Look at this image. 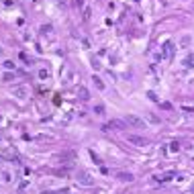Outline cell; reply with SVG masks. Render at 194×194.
<instances>
[{
	"instance_id": "cell-1",
	"label": "cell",
	"mask_w": 194,
	"mask_h": 194,
	"mask_svg": "<svg viewBox=\"0 0 194 194\" xmlns=\"http://www.w3.org/2000/svg\"><path fill=\"white\" fill-rule=\"evenodd\" d=\"M125 123H127L129 127H133V129H145V120L141 119L139 114H125Z\"/></svg>"
},
{
	"instance_id": "cell-2",
	"label": "cell",
	"mask_w": 194,
	"mask_h": 194,
	"mask_svg": "<svg viewBox=\"0 0 194 194\" xmlns=\"http://www.w3.org/2000/svg\"><path fill=\"white\" fill-rule=\"evenodd\" d=\"M127 141H129V143H133V145H137V147H145V145H147V139H145V137L133 135V133L127 135Z\"/></svg>"
},
{
	"instance_id": "cell-3",
	"label": "cell",
	"mask_w": 194,
	"mask_h": 194,
	"mask_svg": "<svg viewBox=\"0 0 194 194\" xmlns=\"http://www.w3.org/2000/svg\"><path fill=\"white\" fill-rule=\"evenodd\" d=\"M174 55V43L172 41H166L163 47H161V59H170Z\"/></svg>"
},
{
	"instance_id": "cell-4",
	"label": "cell",
	"mask_w": 194,
	"mask_h": 194,
	"mask_svg": "<svg viewBox=\"0 0 194 194\" xmlns=\"http://www.w3.org/2000/svg\"><path fill=\"white\" fill-rule=\"evenodd\" d=\"M108 129H119V131H125L127 129V123L125 120H119V119H113L108 123Z\"/></svg>"
},
{
	"instance_id": "cell-5",
	"label": "cell",
	"mask_w": 194,
	"mask_h": 194,
	"mask_svg": "<svg viewBox=\"0 0 194 194\" xmlns=\"http://www.w3.org/2000/svg\"><path fill=\"white\" fill-rule=\"evenodd\" d=\"M78 96H80V100H90V92H88L86 86H78Z\"/></svg>"
},
{
	"instance_id": "cell-6",
	"label": "cell",
	"mask_w": 194,
	"mask_h": 194,
	"mask_svg": "<svg viewBox=\"0 0 194 194\" xmlns=\"http://www.w3.org/2000/svg\"><path fill=\"white\" fill-rule=\"evenodd\" d=\"M13 94L16 96V98H27L29 90H27V88H23V86H19V88H14V90H13Z\"/></svg>"
},
{
	"instance_id": "cell-7",
	"label": "cell",
	"mask_w": 194,
	"mask_h": 194,
	"mask_svg": "<svg viewBox=\"0 0 194 194\" xmlns=\"http://www.w3.org/2000/svg\"><path fill=\"white\" fill-rule=\"evenodd\" d=\"M117 178H119V180H123V182H133V174H131V172H119V174H117Z\"/></svg>"
},
{
	"instance_id": "cell-8",
	"label": "cell",
	"mask_w": 194,
	"mask_h": 194,
	"mask_svg": "<svg viewBox=\"0 0 194 194\" xmlns=\"http://www.w3.org/2000/svg\"><path fill=\"white\" fill-rule=\"evenodd\" d=\"M92 82H94V86L98 88V90H106V84H104L98 76H92Z\"/></svg>"
},
{
	"instance_id": "cell-9",
	"label": "cell",
	"mask_w": 194,
	"mask_h": 194,
	"mask_svg": "<svg viewBox=\"0 0 194 194\" xmlns=\"http://www.w3.org/2000/svg\"><path fill=\"white\" fill-rule=\"evenodd\" d=\"M80 182L84 184V186H92V184H94V182H92V178H90L88 174H80Z\"/></svg>"
},
{
	"instance_id": "cell-10",
	"label": "cell",
	"mask_w": 194,
	"mask_h": 194,
	"mask_svg": "<svg viewBox=\"0 0 194 194\" xmlns=\"http://www.w3.org/2000/svg\"><path fill=\"white\" fill-rule=\"evenodd\" d=\"M49 70H47V67H41L39 70V80H49Z\"/></svg>"
},
{
	"instance_id": "cell-11",
	"label": "cell",
	"mask_w": 194,
	"mask_h": 194,
	"mask_svg": "<svg viewBox=\"0 0 194 194\" xmlns=\"http://www.w3.org/2000/svg\"><path fill=\"white\" fill-rule=\"evenodd\" d=\"M184 67H194V55H192V53L184 59Z\"/></svg>"
},
{
	"instance_id": "cell-12",
	"label": "cell",
	"mask_w": 194,
	"mask_h": 194,
	"mask_svg": "<svg viewBox=\"0 0 194 194\" xmlns=\"http://www.w3.org/2000/svg\"><path fill=\"white\" fill-rule=\"evenodd\" d=\"M90 157L94 160V163H98V166H102V160H100V155H98V153H94V149H90Z\"/></svg>"
},
{
	"instance_id": "cell-13",
	"label": "cell",
	"mask_w": 194,
	"mask_h": 194,
	"mask_svg": "<svg viewBox=\"0 0 194 194\" xmlns=\"http://www.w3.org/2000/svg\"><path fill=\"white\" fill-rule=\"evenodd\" d=\"M2 66H4V70H8V72H14V67H16V66H14V61H10V59H6Z\"/></svg>"
},
{
	"instance_id": "cell-14",
	"label": "cell",
	"mask_w": 194,
	"mask_h": 194,
	"mask_svg": "<svg viewBox=\"0 0 194 194\" xmlns=\"http://www.w3.org/2000/svg\"><path fill=\"white\" fill-rule=\"evenodd\" d=\"M170 151H172V153H178V151H180V143H178V141H172V143H170Z\"/></svg>"
},
{
	"instance_id": "cell-15",
	"label": "cell",
	"mask_w": 194,
	"mask_h": 194,
	"mask_svg": "<svg viewBox=\"0 0 194 194\" xmlns=\"http://www.w3.org/2000/svg\"><path fill=\"white\" fill-rule=\"evenodd\" d=\"M51 31H53L51 25H43V27H41V33H43V35H51Z\"/></svg>"
},
{
	"instance_id": "cell-16",
	"label": "cell",
	"mask_w": 194,
	"mask_h": 194,
	"mask_svg": "<svg viewBox=\"0 0 194 194\" xmlns=\"http://www.w3.org/2000/svg\"><path fill=\"white\" fill-rule=\"evenodd\" d=\"M90 14H92V10H90V8H84V10H82V19H84V20H88V19H90Z\"/></svg>"
},
{
	"instance_id": "cell-17",
	"label": "cell",
	"mask_w": 194,
	"mask_h": 194,
	"mask_svg": "<svg viewBox=\"0 0 194 194\" xmlns=\"http://www.w3.org/2000/svg\"><path fill=\"white\" fill-rule=\"evenodd\" d=\"M4 78V82H10V80H14V72H6V74L2 76Z\"/></svg>"
},
{
	"instance_id": "cell-18",
	"label": "cell",
	"mask_w": 194,
	"mask_h": 194,
	"mask_svg": "<svg viewBox=\"0 0 194 194\" xmlns=\"http://www.w3.org/2000/svg\"><path fill=\"white\" fill-rule=\"evenodd\" d=\"M94 113H96V114H104V106L96 104V106H94Z\"/></svg>"
},
{
	"instance_id": "cell-19",
	"label": "cell",
	"mask_w": 194,
	"mask_h": 194,
	"mask_svg": "<svg viewBox=\"0 0 194 194\" xmlns=\"http://www.w3.org/2000/svg\"><path fill=\"white\" fill-rule=\"evenodd\" d=\"M27 186H29V180H23L19 184V190H27Z\"/></svg>"
},
{
	"instance_id": "cell-20",
	"label": "cell",
	"mask_w": 194,
	"mask_h": 194,
	"mask_svg": "<svg viewBox=\"0 0 194 194\" xmlns=\"http://www.w3.org/2000/svg\"><path fill=\"white\" fill-rule=\"evenodd\" d=\"M172 178H174V174L170 172V174H166V176H163V178H161V182H170V180H172Z\"/></svg>"
},
{
	"instance_id": "cell-21",
	"label": "cell",
	"mask_w": 194,
	"mask_h": 194,
	"mask_svg": "<svg viewBox=\"0 0 194 194\" xmlns=\"http://www.w3.org/2000/svg\"><path fill=\"white\" fill-rule=\"evenodd\" d=\"M2 182H10V174H8V172L2 174Z\"/></svg>"
},
{
	"instance_id": "cell-22",
	"label": "cell",
	"mask_w": 194,
	"mask_h": 194,
	"mask_svg": "<svg viewBox=\"0 0 194 194\" xmlns=\"http://www.w3.org/2000/svg\"><path fill=\"white\" fill-rule=\"evenodd\" d=\"M147 96H149V98H151V100H153V102H157V100H160V98H157V96H155L153 92H147Z\"/></svg>"
},
{
	"instance_id": "cell-23",
	"label": "cell",
	"mask_w": 194,
	"mask_h": 194,
	"mask_svg": "<svg viewBox=\"0 0 194 194\" xmlns=\"http://www.w3.org/2000/svg\"><path fill=\"white\" fill-rule=\"evenodd\" d=\"M76 6H78V8H84V0H76Z\"/></svg>"
},
{
	"instance_id": "cell-24",
	"label": "cell",
	"mask_w": 194,
	"mask_h": 194,
	"mask_svg": "<svg viewBox=\"0 0 194 194\" xmlns=\"http://www.w3.org/2000/svg\"><path fill=\"white\" fill-rule=\"evenodd\" d=\"M161 108H166V110H170V108H172V104H170V102H163V104H161Z\"/></svg>"
},
{
	"instance_id": "cell-25",
	"label": "cell",
	"mask_w": 194,
	"mask_h": 194,
	"mask_svg": "<svg viewBox=\"0 0 194 194\" xmlns=\"http://www.w3.org/2000/svg\"><path fill=\"white\" fill-rule=\"evenodd\" d=\"M41 194H57V192H51V190H45V192H41Z\"/></svg>"
},
{
	"instance_id": "cell-26",
	"label": "cell",
	"mask_w": 194,
	"mask_h": 194,
	"mask_svg": "<svg viewBox=\"0 0 194 194\" xmlns=\"http://www.w3.org/2000/svg\"><path fill=\"white\" fill-rule=\"evenodd\" d=\"M0 55H2V47H0Z\"/></svg>"
}]
</instances>
